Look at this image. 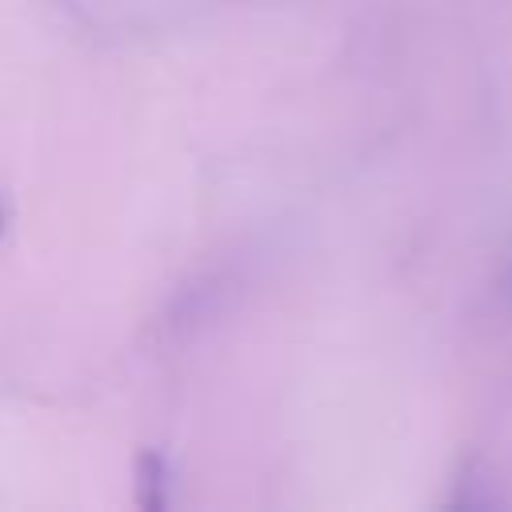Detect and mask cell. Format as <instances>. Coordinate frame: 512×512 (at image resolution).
I'll use <instances>...</instances> for the list:
<instances>
[{"label":"cell","mask_w":512,"mask_h":512,"mask_svg":"<svg viewBox=\"0 0 512 512\" xmlns=\"http://www.w3.org/2000/svg\"><path fill=\"white\" fill-rule=\"evenodd\" d=\"M508 296H512V268H508Z\"/></svg>","instance_id":"6da1fadb"}]
</instances>
